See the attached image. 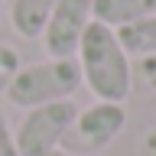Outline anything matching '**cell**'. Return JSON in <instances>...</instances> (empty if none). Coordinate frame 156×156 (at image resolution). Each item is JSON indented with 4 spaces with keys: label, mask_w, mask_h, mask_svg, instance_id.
<instances>
[{
    "label": "cell",
    "mask_w": 156,
    "mask_h": 156,
    "mask_svg": "<svg viewBox=\"0 0 156 156\" xmlns=\"http://www.w3.org/2000/svg\"><path fill=\"white\" fill-rule=\"evenodd\" d=\"M75 117H78V104L72 98L52 101V104H42V107H29L13 130L20 156H46L52 150H58Z\"/></svg>",
    "instance_id": "277c9868"
},
{
    "label": "cell",
    "mask_w": 156,
    "mask_h": 156,
    "mask_svg": "<svg viewBox=\"0 0 156 156\" xmlns=\"http://www.w3.org/2000/svg\"><path fill=\"white\" fill-rule=\"evenodd\" d=\"M0 156H20L16 150V140H13V130H10V120L0 107Z\"/></svg>",
    "instance_id": "8fae6325"
},
{
    "label": "cell",
    "mask_w": 156,
    "mask_h": 156,
    "mask_svg": "<svg viewBox=\"0 0 156 156\" xmlns=\"http://www.w3.org/2000/svg\"><path fill=\"white\" fill-rule=\"evenodd\" d=\"M0 26H3V0H0Z\"/></svg>",
    "instance_id": "5bb4252c"
},
{
    "label": "cell",
    "mask_w": 156,
    "mask_h": 156,
    "mask_svg": "<svg viewBox=\"0 0 156 156\" xmlns=\"http://www.w3.org/2000/svg\"><path fill=\"white\" fill-rule=\"evenodd\" d=\"M91 13H94L98 23L117 29V26L133 23V20L153 16L156 13V0H94V3H91Z\"/></svg>",
    "instance_id": "52a82bcc"
},
{
    "label": "cell",
    "mask_w": 156,
    "mask_h": 156,
    "mask_svg": "<svg viewBox=\"0 0 156 156\" xmlns=\"http://www.w3.org/2000/svg\"><path fill=\"white\" fill-rule=\"evenodd\" d=\"M127 127V107L120 101H94L88 107H78V117L72 120L65 140L58 150L78 156H94L104 146H111Z\"/></svg>",
    "instance_id": "3957f363"
},
{
    "label": "cell",
    "mask_w": 156,
    "mask_h": 156,
    "mask_svg": "<svg viewBox=\"0 0 156 156\" xmlns=\"http://www.w3.org/2000/svg\"><path fill=\"white\" fill-rule=\"evenodd\" d=\"M75 62L81 68V85L98 101H120V104L127 101L133 88V62L111 26L91 20L78 42Z\"/></svg>",
    "instance_id": "6da1fadb"
},
{
    "label": "cell",
    "mask_w": 156,
    "mask_h": 156,
    "mask_svg": "<svg viewBox=\"0 0 156 156\" xmlns=\"http://www.w3.org/2000/svg\"><path fill=\"white\" fill-rule=\"evenodd\" d=\"M20 65H23L20 52L13 46H7V42H0V94H7V88L13 81V75L20 72Z\"/></svg>",
    "instance_id": "9c48e42d"
},
{
    "label": "cell",
    "mask_w": 156,
    "mask_h": 156,
    "mask_svg": "<svg viewBox=\"0 0 156 156\" xmlns=\"http://www.w3.org/2000/svg\"><path fill=\"white\" fill-rule=\"evenodd\" d=\"M78 88H81V68L75 58H42V62L20 65L3 98L13 107L29 111L52 101H68Z\"/></svg>",
    "instance_id": "7a4b0ae2"
},
{
    "label": "cell",
    "mask_w": 156,
    "mask_h": 156,
    "mask_svg": "<svg viewBox=\"0 0 156 156\" xmlns=\"http://www.w3.org/2000/svg\"><path fill=\"white\" fill-rule=\"evenodd\" d=\"M58 0H10V26L20 39H39Z\"/></svg>",
    "instance_id": "8992f818"
},
{
    "label": "cell",
    "mask_w": 156,
    "mask_h": 156,
    "mask_svg": "<svg viewBox=\"0 0 156 156\" xmlns=\"http://www.w3.org/2000/svg\"><path fill=\"white\" fill-rule=\"evenodd\" d=\"M140 156H156V127L143 133V140H140Z\"/></svg>",
    "instance_id": "7c38bea8"
},
{
    "label": "cell",
    "mask_w": 156,
    "mask_h": 156,
    "mask_svg": "<svg viewBox=\"0 0 156 156\" xmlns=\"http://www.w3.org/2000/svg\"><path fill=\"white\" fill-rule=\"evenodd\" d=\"M91 3L94 0H58L55 3V10L46 20L42 36H39L49 58H75L78 42L85 36L88 23L94 20Z\"/></svg>",
    "instance_id": "5b68a950"
},
{
    "label": "cell",
    "mask_w": 156,
    "mask_h": 156,
    "mask_svg": "<svg viewBox=\"0 0 156 156\" xmlns=\"http://www.w3.org/2000/svg\"><path fill=\"white\" fill-rule=\"evenodd\" d=\"M133 78H136V85L143 88V91H156V52H153V55L136 58Z\"/></svg>",
    "instance_id": "30bf717a"
},
{
    "label": "cell",
    "mask_w": 156,
    "mask_h": 156,
    "mask_svg": "<svg viewBox=\"0 0 156 156\" xmlns=\"http://www.w3.org/2000/svg\"><path fill=\"white\" fill-rule=\"evenodd\" d=\"M114 33H117V39H120L127 55L143 58V55H153L156 52V13L153 16H143V20H133L127 26H117Z\"/></svg>",
    "instance_id": "ba28073f"
},
{
    "label": "cell",
    "mask_w": 156,
    "mask_h": 156,
    "mask_svg": "<svg viewBox=\"0 0 156 156\" xmlns=\"http://www.w3.org/2000/svg\"><path fill=\"white\" fill-rule=\"evenodd\" d=\"M46 156H78V153H68V150H52V153H46Z\"/></svg>",
    "instance_id": "4fadbf2b"
}]
</instances>
